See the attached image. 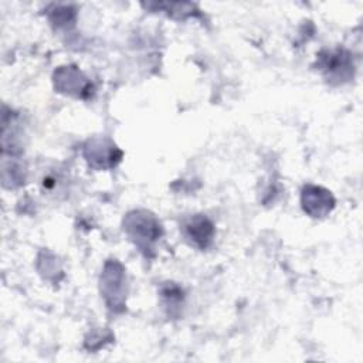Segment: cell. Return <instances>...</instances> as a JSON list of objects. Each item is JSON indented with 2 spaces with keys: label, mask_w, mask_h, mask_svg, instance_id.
I'll return each instance as SVG.
<instances>
[{
  "label": "cell",
  "mask_w": 363,
  "mask_h": 363,
  "mask_svg": "<svg viewBox=\"0 0 363 363\" xmlns=\"http://www.w3.org/2000/svg\"><path fill=\"white\" fill-rule=\"evenodd\" d=\"M302 203L305 211H308L313 217H319L330 210L333 201L328 191L318 187H305L302 194Z\"/></svg>",
  "instance_id": "1"
}]
</instances>
